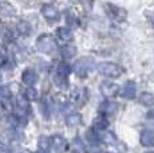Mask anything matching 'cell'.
<instances>
[{
    "label": "cell",
    "instance_id": "ac0fdd59",
    "mask_svg": "<svg viewBox=\"0 0 154 153\" xmlns=\"http://www.w3.org/2000/svg\"><path fill=\"white\" fill-rule=\"evenodd\" d=\"M94 125H95V128H98V129H105L106 126H107V121H106L105 116L97 117V118L94 120Z\"/></svg>",
    "mask_w": 154,
    "mask_h": 153
},
{
    "label": "cell",
    "instance_id": "8fae6325",
    "mask_svg": "<svg viewBox=\"0 0 154 153\" xmlns=\"http://www.w3.org/2000/svg\"><path fill=\"white\" fill-rule=\"evenodd\" d=\"M0 14L3 16H14L16 14V10L11 3L8 2H2L0 3Z\"/></svg>",
    "mask_w": 154,
    "mask_h": 153
},
{
    "label": "cell",
    "instance_id": "7402d4cb",
    "mask_svg": "<svg viewBox=\"0 0 154 153\" xmlns=\"http://www.w3.org/2000/svg\"><path fill=\"white\" fill-rule=\"evenodd\" d=\"M7 61V48L4 46H0V62Z\"/></svg>",
    "mask_w": 154,
    "mask_h": 153
},
{
    "label": "cell",
    "instance_id": "2e32d148",
    "mask_svg": "<svg viewBox=\"0 0 154 153\" xmlns=\"http://www.w3.org/2000/svg\"><path fill=\"white\" fill-rule=\"evenodd\" d=\"M16 30L19 32L20 35H27L29 31H31V28H29V24L27 22H24V20H22V22H19L16 24Z\"/></svg>",
    "mask_w": 154,
    "mask_h": 153
},
{
    "label": "cell",
    "instance_id": "5bb4252c",
    "mask_svg": "<svg viewBox=\"0 0 154 153\" xmlns=\"http://www.w3.org/2000/svg\"><path fill=\"white\" fill-rule=\"evenodd\" d=\"M51 144H52V146L55 148L56 152H62L64 149V146H66V141H64L62 137H59V136H55L54 138H52Z\"/></svg>",
    "mask_w": 154,
    "mask_h": 153
},
{
    "label": "cell",
    "instance_id": "6da1fadb",
    "mask_svg": "<svg viewBox=\"0 0 154 153\" xmlns=\"http://www.w3.org/2000/svg\"><path fill=\"white\" fill-rule=\"evenodd\" d=\"M36 47L39 51L44 52V54H54L56 50H58V46H56V42L54 40V38L47 34L38 38Z\"/></svg>",
    "mask_w": 154,
    "mask_h": 153
},
{
    "label": "cell",
    "instance_id": "603a6c76",
    "mask_svg": "<svg viewBox=\"0 0 154 153\" xmlns=\"http://www.w3.org/2000/svg\"><path fill=\"white\" fill-rule=\"evenodd\" d=\"M27 98L28 99H35V98H38V93H36V90L35 89H28L27 90Z\"/></svg>",
    "mask_w": 154,
    "mask_h": 153
},
{
    "label": "cell",
    "instance_id": "4fadbf2b",
    "mask_svg": "<svg viewBox=\"0 0 154 153\" xmlns=\"http://www.w3.org/2000/svg\"><path fill=\"white\" fill-rule=\"evenodd\" d=\"M60 54H62V57L64 58V59H70V58H72V57H75V54H76V48L74 46H64V47H62V50H60Z\"/></svg>",
    "mask_w": 154,
    "mask_h": 153
},
{
    "label": "cell",
    "instance_id": "d6986e66",
    "mask_svg": "<svg viewBox=\"0 0 154 153\" xmlns=\"http://www.w3.org/2000/svg\"><path fill=\"white\" fill-rule=\"evenodd\" d=\"M55 83L58 85L59 87H66V85H67V79H66V76H62V75H56L55 76Z\"/></svg>",
    "mask_w": 154,
    "mask_h": 153
},
{
    "label": "cell",
    "instance_id": "52a82bcc",
    "mask_svg": "<svg viewBox=\"0 0 154 153\" xmlns=\"http://www.w3.org/2000/svg\"><path fill=\"white\" fill-rule=\"evenodd\" d=\"M118 92H119L118 85L112 83V82H103V83L100 85V93L105 97H109V98L115 97L118 94Z\"/></svg>",
    "mask_w": 154,
    "mask_h": 153
},
{
    "label": "cell",
    "instance_id": "30bf717a",
    "mask_svg": "<svg viewBox=\"0 0 154 153\" xmlns=\"http://www.w3.org/2000/svg\"><path fill=\"white\" fill-rule=\"evenodd\" d=\"M22 79H23V82H24L26 85H28V86H32V85L36 82L38 75H36V73H35L32 69H27L24 73H23Z\"/></svg>",
    "mask_w": 154,
    "mask_h": 153
},
{
    "label": "cell",
    "instance_id": "9c48e42d",
    "mask_svg": "<svg viewBox=\"0 0 154 153\" xmlns=\"http://www.w3.org/2000/svg\"><path fill=\"white\" fill-rule=\"evenodd\" d=\"M56 38H58L59 42L62 43H69L72 40L74 35H72V31L67 27H59L56 30Z\"/></svg>",
    "mask_w": 154,
    "mask_h": 153
},
{
    "label": "cell",
    "instance_id": "7a4b0ae2",
    "mask_svg": "<svg viewBox=\"0 0 154 153\" xmlns=\"http://www.w3.org/2000/svg\"><path fill=\"white\" fill-rule=\"evenodd\" d=\"M98 71L109 78H118L123 73V69L119 64L112 63V62H102L98 64Z\"/></svg>",
    "mask_w": 154,
    "mask_h": 153
},
{
    "label": "cell",
    "instance_id": "cb8c5ba5",
    "mask_svg": "<svg viewBox=\"0 0 154 153\" xmlns=\"http://www.w3.org/2000/svg\"><path fill=\"white\" fill-rule=\"evenodd\" d=\"M147 17H149L150 23H152V26H153V28H154V14H150V15H147Z\"/></svg>",
    "mask_w": 154,
    "mask_h": 153
},
{
    "label": "cell",
    "instance_id": "3957f363",
    "mask_svg": "<svg viewBox=\"0 0 154 153\" xmlns=\"http://www.w3.org/2000/svg\"><path fill=\"white\" fill-rule=\"evenodd\" d=\"M93 66H94V61L91 59V58L86 57V58H82V59L76 61L75 64L72 66V70H74V73H76L79 76H83L87 74L88 70L93 69Z\"/></svg>",
    "mask_w": 154,
    "mask_h": 153
},
{
    "label": "cell",
    "instance_id": "ffe728a7",
    "mask_svg": "<svg viewBox=\"0 0 154 153\" xmlns=\"http://www.w3.org/2000/svg\"><path fill=\"white\" fill-rule=\"evenodd\" d=\"M10 98V89L5 86H0V101Z\"/></svg>",
    "mask_w": 154,
    "mask_h": 153
},
{
    "label": "cell",
    "instance_id": "7c38bea8",
    "mask_svg": "<svg viewBox=\"0 0 154 153\" xmlns=\"http://www.w3.org/2000/svg\"><path fill=\"white\" fill-rule=\"evenodd\" d=\"M138 101H140V104L143 105V106L152 108V106H154V94L147 93V92H143V93H141Z\"/></svg>",
    "mask_w": 154,
    "mask_h": 153
},
{
    "label": "cell",
    "instance_id": "484cf974",
    "mask_svg": "<svg viewBox=\"0 0 154 153\" xmlns=\"http://www.w3.org/2000/svg\"><path fill=\"white\" fill-rule=\"evenodd\" d=\"M72 2H75V0H72Z\"/></svg>",
    "mask_w": 154,
    "mask_h": 153
},
{
    "label": "cell",
    "instance_id": "44dd1931",
    "mask_svg": "<svg viewBox=\"0 0 154 153\" xmlns=\"http://www.w3.org/2000/svg\"><path fill=\"white\" fill-rule=\"evenodd\" d=\"M67 122H69V123L81 122V116H79V114H71V116L67 117Z\"/></svg>",
    "mask_w": 154,
    "mask_h": 153
},
{
    "label": "cell",
    "instance_id": "9a60e30c",
    "mask_svg": "<svg viewBox=\"0 0 154 153\" xmlns=\"http://www.w3.org/2000/svg\"><path fill=\"white\" fill-rule=\"evenodd\" d=\"M100 110L106 114V116H110V114H114L117 111V105L112 104V102H105L100 106Z\"/></svg>",
    "mask_w": 154,
    "mask_h": 153
},
{
    "label": "cell",
    "instance_id": "d4e9b609",
    "mask_svg": "<svg viewBox=\"0 0 154 153\" xmlns=\"http://www.w3.org/2000/svg\"><path fill=\"white\" fill-rule=\"evenodd\" d=\"M146 153H154V152H146Z\"/></svg>",
    "mask_w": 154,
    "mask_h": 153
},
{
    "label": "cell",
    "instance_id": "5b68a950",
    "mask_svg": "<svg viewBox=\"0 0 154 153\" xmlns=\"http://www.w3.org/2000/svg\"><path fill=\"white\" fill-rule=\"evenodd\" d=\"M42 15L48 23H55L60 19V14L52 4H44L42 7Z\"/></svg>",
    "mask_w": 154,
    "mask_h": 153
},
{
    "label": "cell",
    "instance_id": "e0dca14e",
    "mask_svg": "<svg viewBox=\"0 0 154 153\" xmlns=\"http://www.w3.org/2000/svg\"><path fill=\"white\" fill-rule=\"evenodd\" d=\"M70 71H71V67H70L67 63H60V64L58 66V74H59V75L67 76Z\"/></svg>",
    "mask_w": 154,
    "mask_h": 153
},
{
    "label": "cell",
    "instance_id": "ba28073f",
    "mask_svg": "<svg viewBox=\"0 0 154 153\" xmlns=\"http://www.w3.org/2000/svg\"><path fill=\"white\" fill-rule=\"evenodd\" d=\"M137 94V85L134 83L133 81H127L123 87L121 89V95L123 98H127V99H133Z\"/></svg>",
    "mask_w": 154,
    "mask_h": 153
},
{
    "label": "cell",
    "instance_id": "8992f818",
    "mask_svg": "<svg viewBox=\"0 0 154 153\" xmlns=\"http://www.w3.org/2000/svg\"><path fill=\"white\" fill-rule=\"evenodd\" d=\"M140 142L146 148H153L154 146V130L152 129H145L140 134Z\"/></svg>",
    "mask_w": 154,
    "mask_h": 153
},
{
    "label": "cell",
    "instance_id": "277c9868",
    "mask_svg": "<svg viewBox=\"0 0 154 153\" xmlns=\"http://www.w3.org/2000/svg\"><path fill=\"white\" fill-rule=\"evenodd\" d=\"M105 10H106V12L109 14V16H110L112 20H115V22H123V20L126 19V15H127L126 11L123 10V8L111 4V3H107V4L105 5Z\"/></svg>",
    "mask_w": 154,
    "mask_h": 153
}]
</instances>
